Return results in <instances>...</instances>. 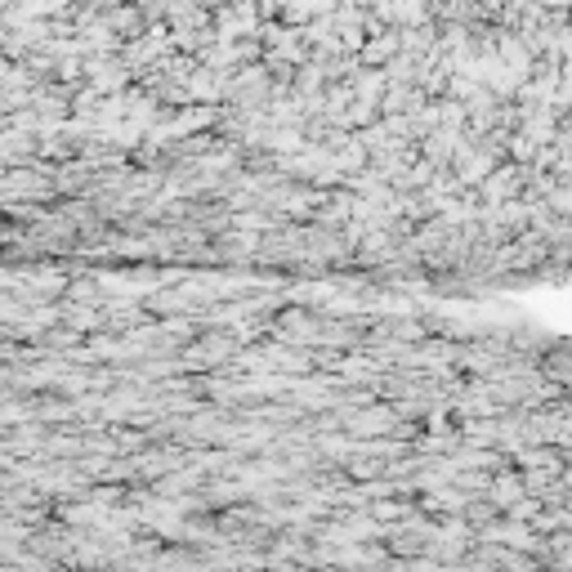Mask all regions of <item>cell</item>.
Instances as JSON below:
<instances>
[{
  "mask_svg": "<svg viewBox=\"0 0 572 572\" xmlns=\"http://www.w3.org/2000/svg\"><path fill=\"white\" fill-rule=\"evenodd\" d=\"M519 175H523L519 166H505V170L492 166L488 175L479 179V193H483V202H492V206H497V202H510V197L523 188V179H519Z\"/></svg>",
  "mask_w": 572,
  "mask_h": 572,
  "instance_id": "1",
  "label": "cell"
}]
</instances>
